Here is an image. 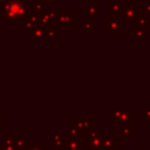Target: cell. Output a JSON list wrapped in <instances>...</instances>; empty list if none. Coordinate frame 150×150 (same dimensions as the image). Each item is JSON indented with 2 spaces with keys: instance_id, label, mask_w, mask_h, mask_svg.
Listing matches in <instances>:
<instances>
[{
  "instance_id": "1",
  "label": "cell",
  "mask_w": 150,
  "mask_h": 150,
  "mask_svg": "<svg viewBox=\"0 0 150 150\" xmlns=\"http://www.w3.org/2000/svg\"><path fill=\"white\" fill-rule=\"evenodd\" d=\"M30 2H23L19 0H1L0 12L2 13V20L7 22L9 27L19 26L20 21H23L29 13Z\"/></svg>"
},
{
  "instance_id": "2",
  "label": "cell",
  "mask_w": 150,
  "mask_h": 150,
  "mask_svg": "<svg viewBox=\"0 0 150 150\" xmlns=\"http://www.w3.org/2000/svg\"><path fill=\"white\" fill-rule=\"evenodd\" d=\"M143 14H146V13H145L144 5L142 2H138V4H123L121 19H122V21L124 22L125 26L130 27Z\"/></svg>"
},
{
  "instance_id": "3",
  "label": "cell",
  "mask_w": 150,
  "mask_h": 150,
  "mask_svg": "<svg viewBox=\"0 0 150 150\" xmlns=\"http://www.w3.org/2000/svg\"><path fill=\"white\" fill-rule=\"evenodd\" d=\"M125 27L127 26L122 21L121 16H109V19L103 22V29L108 32L110 36H118L122 32L125 30Z\"/></svg>"
},
{
  "instance_id": "4",
  "label": "cell",
  "mask_w": 150,
  "mask_h": 150,
  "mask_svg": "<svg viewBox=\"0 0 150 150\" xmlns=\"http://www.w3.org/2000/svg\"><path fill=\"white\" fill-rule=\"evenodd\" d=\"M84 136V144H87V150H101V134L98 128H93Z\"/></svg>"
},
{
  "instance_id": "5",
  "label": "cell",
  "mask_w": 150,
  "mask_h": 150,
  "mask_svg": "<svg viewBox=\"0 0 150 150\" xmlns=\"http://www.w3.org/2000/svg\"><path fill=\"white\" fill-rule=\"evenodd\" d=\"M23 132H4L2 134V150H16V142L23 137Z\"/></svg>"
},
{
  "instance_id": "6",
  "label": "cell",
  "mask_w": 150,
  "mask_h": 150,
  "mask_svg": "<svg viewBox=\"0 0 150 150\" xmlns=\"http://www.w3.org/2000/svg\"><path fill=\"white\" fill-rule=\"evenodd\" d=\"M79 130H81L83 134H87L89 130H91L94 128V118L88 116V117H71V121H70Z\"/></svg>"
},
{
  "instance_id": "7",
  "label": "cell",
  "mask_w": 150,
  "mask_h": 150,
  "mask_svg": "<svg viewBox=\"0 0 150 150\" xmlns=\"http://www.w3.org/2000/svg\"><path fill=\"white\" fill-rule=\"evenodd\" d=\"M39 20H40V13H36L33 8V5L30 4L29 5V13L27 14L26 19L23 20V22H25V28L23 29L29 33L36 26H39Z\"/></svg>"
},
{
  "instance_id": "8",
  "label": "cell",
  "mask_w": 150,
  "mask_h": 150,
  "mask_svg": "<svg viewBox=\"0 0 150 150\" xmlns=\"http://www.w3.org/2000/svg\"><path fill=\"white\" fill-rule=\"evenodd\" d=\"M73 22V12L70 9H59L56 11L55 26H69Z\"/></svg>"
},
{
  "instance_id": "9",
  "label": "cell",
  "mask_w": 150,
  "mask_h": 150,
  "mask_svg": "<svg viewBox=\"0 0 150 150\" xmlns=\"http://www.w3.org/2000/svg\"><path fill=\"white\" fill-rule=\"evenodd\" d=\"M100 13L98 9V0H88L87 4L82 5V14L87 19L93 20Z\"/></svg>"
},
{
  "instance_id": "10",
  "label": "cell",
  "mask_w": 150,
  "mask_h": 150,
  "mask_svg": "<svg viewBox=\"0 0 150 150\" xmlns=\"http://www.w3.org/2000/svg\"><path fill=\"white\" fill-rule=\"evenodd\" d=\"M55 18H56V9L45 11L40 14L39 25L45 27V28H48L50 26H55Z\"/></svg>"
},
{
  "instance_id": "11",
  "label": "cell",
  "mask_w": 150,
  "mask_h": 150,
  "mask_svg": "<svg viewBox=\"0 0 150 150\" xmlns=\"http://www.w3.org/2000/svg\"><path fill=\"white\" fill-rule=\"evenodd\" d=\"M66 127H67V134H66V137L67 138H73V139H84V134L79 130L71 122H67L66 123Z\"/></svg>"
},
{
  "instance_id": "12",
  "label": "cell",
  "mask_w": 150,
  "mask_h": 150,
  "mask_svg": "<svg viewBox=\"0 0 150 150\" xmlns=\"http://www.w3.org/2000/svg\"><path fill=\"white\" fill-rule=\"evenodd\" d=\"M84 139H73L64 137V145L63 150H83L84 148Z\"/></svg>"
},
{
  "instance_id": "13",
  "label": "cell",
  "mask_w": 150,
  "mask_h": 150,
  "mask_svg": "<svg viewBox=\"0 0 150 150\" xmlns=\"http://www.w3.org/2000/svg\"><path fill=\"white\" fill-rule=\"evenodd\" d=\"M64 145V136L61 132H53L52 134V143L50 149L53 150H63Z\"/></svg>"
},
{
  "instance_id": "14",
  "label": "cell",
  "mask_w": 150,
  "mask_h": 150,
  "mask_svg": "<svg viewBox=\"0 0 150 150\" xmlns=\"http://www.w3.org/2000/svg\"><path fill=\"white\" fill-rule=\"evenodd\" d=\"M123 4L121 0H109V16H117L120 18L122 14Z\"/></svg>"
},
{
  "instance_id": "15",
  "label": "cell",
  "mask_w": 150,
  "mask_h": 150,
  "mask_svg": "<svg viewBox=\"0 0 150 150\" xmlns=\"http://www.w3.org/2000/svg\"><path fill=\"white\" fill-rule=\"evenodd\" d=\"M114 144V135L103 134L101 135V150H110Z\"/></svg>"
},
{
  "instance_id": "16",
  "label": "cell",
  "mask_w": 150,
  "mask_h": 150,
  "mask_svg": "<svg viewBox=\"0 0 150 150\" xmlns=\"http://www.w3.org/2000/svg\"><path fill=\"white\" fill-rule=\"evenodd\" d=\"M146 34V28H143V27H139L137 25H132L130 26V35L131 36H144Z\"/></svg>"
},
{
  "instance_id": "17",
  "label": "cell",
  "mask_w": 150,
  "mask_h": 150,
  "mask_svg": "<svg viewBox=\"0 0 150 150\" xmlns=\"http://www.w3.org/2000/svg\"><path fill=\"white\" fill-rule=\"evenodd\" d=\"M134 25H137V26H139V27H143V28H149L150 27V19H148V16H146V14H143V15H141L137 20H136V22L134 23Z\"/></svg>"
},
{
  "instance_id": "18",
  "label": "cell",
  "mask_w": 150,
  "mask_h": 150,
  "mask_svg": "<svg viewBox=\"0 0 150 150\" xmlns=\"http://www.w3.org/2000/svg\"><path fill=\"white\" fill-rule=\"evenodd\" d=\"M46 30H47V28H45V27H42V26H36L33 30H30L28 34H29V36H46Z\"/></svg>"
},
{
  "instance_id": "19",
  "label": "cell",
  "mask_w": 150,
  "mask_h": 150,
  "mask_svg": "<svg viewBox=\"0 0 150 150\" xmlns=\"http://www.w3.org/2000/svg\"><path fill=\"white\" fill-rule=\"evenodd\" d=\"M33 8H34V11L36 12V13H42V12H45L46 9H45V6H46V2H45V0H34L33 1Z\"/></svg>"
},
{
  "instance_id": "20",
  "label": "cell",
  "mask_w": 150,
  "mask_h": 150,
  "mask_svg": "<svg viewBox=\"0 0 150 150\" xmlns=\"http://www.w3.org/2000/svg\"><path fill=\"white\" fill-rule=\"evenodd\" d=\"M81 28H82L83 32H91V30H94V22H93V20H90V19L83 20V22L81 25Z\"/></svg>"
},
{
  "instance_id": "21",
  "label": "cell",
  "mask_w": 150,
  "mask_h": 150,
  "mask_svg": "<svg viewBox=\"0 0 150 150\" xmlns=\"http://www.w3.org/2000/svg\"><path fill=\"white\" fill-rule=\"evenodd\" d=\"M62 32L56 28V26H50L46 30V36H61Z\"/></svg>"
},
{
  "instance_id": "22",
  "label": "cell",
  "mask_w": 150,
  "mask_h": 150,
  "mask_svg": "<svg viewBox=\"0 0 150 150\" xmlns=\"http://www.w3.org/2000/svg\"><path fill=\"white\" fill-rule=\"evenodd\" d=\"M27 150H50V148H47L43 143H30Z\"/></svg>"
},
{
  "instance_id": "23",
  "label": "cell",
  "mask_w": 150,
  "mask_h": 150,
  "mask_svg": "<svg viewBox=\"0 0 150 150\" xmlns=\"http://www.w3.org/2000/svg\"><path fill=\"white\" fill-rule=\"evenodd\" d=\"M8 121V118H7V116H5L4 114H2V111H0V128L2 127V124L4 123H6Z\"/></svg>"
},
{
  "instance_id": "24",
  "label": "cell",
  "mask_w": 150,
  "mask_h": 150,
  "mask_svg": "<svg viewBox=\"0 0 150 150\" xmlns=\"http://www.w3.org/2000/svg\"><path fill=\"white\" fill-rule=\"evenodd\" d=\"M144 8H145V13L150 14V2H145L144 4Z\"/></svg>"
},
{
  "instance_id": "25",
  "label": "cell",
  "mask_w": 150,
  "mask_h": 150,
  "mask_svg": "<svg viewBox=\"0 0 150 150\" xmlns=\"http://www.w3.org/2000/svg\"><path fill=\"white\" fill-rule=\"evenodd\" d=\"M124 4H138V2H142L141 0H123Z\"/></svg>"
},
{
  "instance_id": "26",
  "label": "cell",
  "mask_w": 150,
  "mask_h": 150,
  "mask_svg": "<svg viewBox=\"0 0 150 150\" xmlns=\"http://www.w3.org/2000/svg\"><path fill=\"white\" fill-rule=\"evenodd\" d=\"M45 2H46V4H48V5L54 6V5L56 4V0H45Z\"/></svg>"
},
{
  "instance_id": "27",
  "label": "cell",
  "mask_w": 150,
  "mask_h": 150,
  "mask_svg": "<svg viewBox=\"0 0 150 150\" xmlns=\"http://www.w3.org/2000/svg\"><path fill=\"white\" fill-rule=\"evenodd\" d=\"M19 1H23V2H29V0H19Z\"/></svg>"
},
{
  "instance_id": "28",
  "label": "cell",
  "mask_w": 150,
  "mask_h": 150,
  "mask_svg": "<svg viewBox=\"0 0 150 150\" xmlns=\"http://www.w3.org/2000/svg\"><path fill=\"white\" fill-rule=\"evenodd\" d=\"M83 150H87V149H83Z\"/></svg>"
},
{
  "instance_id": "29",
  "label": "cell",
  "mask_w": 150,
  "mask_h": 150,
  "mask_svg": "<svg viewBox=\"0 0 150 150\" xmlns=\"http://www.w3.org/2000/svg\"><path fill=\"white\" fill-rule=\"evenodd\" d=\"M16 150H18V149H16Z\"/></svg>"
},
{
  "instance_id": "30",
  "label": "cell",
  "mask_w": 150,
  "mask_h": 150,
  "mask_svg": "<svg viewBox=\"0 0 150 150\" xmlns=\"http://www.w3.org/2000/svg\"><path fill=\"white\" fill-rule=\"evenodd\" d=\"M0 1H1V0H0Z\"/></svg>"
}]
</instances>
